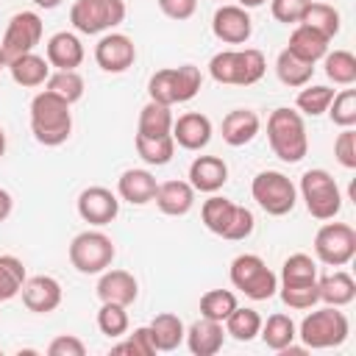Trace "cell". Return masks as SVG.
<instances>
[{"mask_svg": "<svg viewBox=\"0 0 356 356\" xmlns=\"http://www.w3.org/2000/svg\"><path fill=\"white\" fill-rule=\"evenodd\" d=\"M8 67V61H6V56H3V50H0V70H6Z\"/></svg>", "mask_w": 356, "mask_h": 356, "instance_id": "11a10c76", "label": "cell"}, {"mask_svg": "<svg viewBox=\"0 0 356 356\" xmlns=\"http://www.w3.org/2000/svg\"><path fill=\"white\" fill-rule=\"evenodd\" d=\"M83 353H86V345L75 334H58L47 345V356H83Z\"/></svg>", "mask_w": 356, "mask_h": 356, "instance_id": "c3c4849f", "label": "cell"}, {"mask_svg": "<svg viewBox=\"0 0 356 356\" xmlns=\"http://www.w3.org/2000/svg\"><path fill=\"white\" fill-rule=\"evenodd\" d=\"M328 117L339 128H353L356 125V89L337 92L331 106H328Z\"/></svg>", "mask_w": 356, "mask_h": 356, "instance_id": "7bdbcfd3", "label": "cell"}, {"mask_svg": "<svg viewBox=\"0 0 356 356\" xmlns=\"http://www.w3.org/2000/svg\"><path fill=\"white\" fill-rule=\"evenodd\" d=\"M261 128V120L250 108H234L222 117V142L231 147H245L248 142L256 139Z\"/></svg>", "mask_w": 356, "mask_h": 356, "instance_id": "d4e9b609", "label": "cell"}, {"mask_svg": "<svg viewBox=\"0 0 356 356\" xmlns=\"http://www.w3.org/2000/svg\"><path fill=\"white\" fill-rule=\"evenodd\" d=\"M156 189H159V181L153 178L150 170H142V167H131L117 178V197L131 206L150 203L156 197Z\"/></svg>", "mask_w": 356, "mask_h": 356, "instance_id": "44dd1931", "label": "cell"}, {"mask_svg": "<svg viewBox=\"0 0 356 356\" xmlns=\"http://www.w3.org/2000/svg\"><path fill=\"white\" fill-rule=\"evenodd\" d=\"M6 70H8L11 81L17 86H25V89H36L50 78V64L39 53H22V56L11 58Z\"/></svg>", "mask_w": 356, "mask_h": 356, "instance_id": "484cf974", "label": "cell"}, {"mask_svg": "<svg viewBox=\"0 0 356 356\" xmlns=\"http://www.w3.org/2000/svg\"><path fill=\"white\" fill-rule=\"evenodd\" d=\"M228 278L250 300H270L278 292V275L256 253H239L228 267Z\"/></svg>", "mask_w": 356, "mask_h": 356, "instance_id": "52a82bcc", "label": "cell"}, {"mask_svg": "<svg viewBox=\"0 0 356 356\" xmlns=\"http://www.w3.org/2000/svg\"><path fill=\"white\" fill-rule=\"evenodd\" d=\"M267 142L281 161L298 164L309 153V134H306L303 114L286 106L273 108L267 117Z\"/></svg>", "mask_w": 356, "mask_h": 356, "instance_id": "7a4b0ae2", "label": "cell"}, {"mask_svg": "<svg viewBox=\"0 0 356 356\" xmlns=\"http://www.w3.org/2000/svg\"><path fill=\"white\" fill-rule=\"evenodd\" d=\"M33 6H39V8H44V11H50V8H58L61 6V0H31Z\"/></svg>", "mask_w": 356, "mask_h": 356, "instance_id": "816d5d0a", "label": "cell"}, {"mask_svg": "<svg viewBox=\"0 0 356 356\" xmlns=\"http://www.w3.org/2000/svg\"><path fill=\"white\" fill-rule=\"evenodd\" d=\"M78 217L89 225H108L120 214V197L106 186H86L75 200Z\"/></svg>", "mask_w": 356, "mask_h": 356, "instance_id": "9a60e30c", "label": "cell"}, {"mask_svg": "<svg viewBox=\"0 0 356 356\" xmlns=\"http://www.w3.org/2000/svg\"><path fill=\"white\" fill-rule=\"evenodd\" d=\"M250 195L259 203V209L270 217H284L298 203V186L278 170H261L250 181Z\"/></svg>", "mask_w": 356, "mask_h": 356, "instance_id": "30bf717a", "label": "cell"}, {"mask_svg": "<svg viewBox=\"0 0 356 356\" xmlns=\"http://www.w3.org/2000/svg\"><path fill=\"white\" fill-rule=\"evenodd\" d=\"M125 0H75L70 8V22L78 33L95 36L108 33L125 19Z\"/></svg>", "mask_w": 356, "mask_h": 356, "instance_id": "8fae6325", "label": "cell"}, {"mask_svg": "<svg viewBox=\"0 0 356 356\" xmlns=\"http://www.w3.org/2000/svg\"><path fill=\"white\" fill-rule=\"evenodd\" d=\"M281 300L289 309H312L314 303H320L317 298V284H300V286H278Z\"/></svg>", "mask_w": 356, "mask_h": 356, "instance_id": "f6af8a7d", "label": "cell"}, {"mask_svg": "<svg viewBox=\"0 0 356 356\" xmlns=\"http://www.w3.org/2000/svg\"><path fill=\"white\" fill-rule=\"evenodd\" d=\"M348 334H350V323H348L345 312H339V306L314 309L298 325V337H300L303 348H312V350L337 348L348 339Z\"/></svg>", "mask_w": 356, "mask_h": 356, "instance_id": "8992f818", "label": "cell"}, {"mask_svg": "<svg viewBox=\"0 0 356 356\" xmlns=\"http://www.w3.org/2000/svg\"><path fill=\"white\" fill-rule=\"evenodd\" d=\"M111 353H131V356H153L156 353V345H153V337H150V328L147 325H139L134 328V334L125 339V342H117L111 348Z\"/></svg>", "mask_w": 356, "mask_h": 356, "instance_id": "ee69618b", "label": "cell"}, {"mask_svg": "<svg viewBox=\"0 0 356 356\" xmlns=\"http://www.w3.org/2000/svg\"><path fill=\"white\" fill-rule=\"evenodd\" d=\"M95 292L100 303H120L128 309L139 295V284L128 270H103Z\"/></svg>", "mask_w": 356, "mask_h": 356, "instance_id": "ffe728a7", "label": "cell"}, {"mask_svg": "<svg viewBox=\"0 0 356 356\" xmlns=\"http://www.w3.org/2000/svg\"><path fill=\"white\" fill-rule=\"evenodd\" d=\"M67 256H70V264L81 275H100L103 270L111 267V261L117 256V248H114L108 234H103L97 228H86V231L72 236Z\"/></svg>", "mask_w": 356, "mask_h": 356, "instance_id": "ba28073f", "label": "cell"}, {"mask_svg": "<svg viewBox=\"0 0 356 356\" xmlns=\"http://www.w3.org/2000/svg\"><path fill=\"white\" fill-rule=\"evenodd\" d=\"M323 67L328 81H334L337 86L356 83V56L350 50H328L323 56Z\"/></svg>", "mask_w": 356, "mask_h": 356, "instance_id": "8d00e7d4", "label": "cell"}, {"mask_svg": "<svg viewBox=\"0 0 356 356\" xmlns=\"http://www.w3.org/2000/svg\"><path fill=\"white\" fill-rule=\"evenodd\" d=\"M134 147L139 153V159L150 167H164L172 161V153H175V139L172 134H164V136H142L136 134L134 136Z\"/></svg>", "mask_w": 356, "mask_h": 356, "instance_id": "4dcf8cb0", "label": "cell"}, {"mask_svg": "<svg viewBox=\"0 0 356 356\" xmlns=\"http://www.w3.org/2000/svg\"><path fill=\"white\" fill-rule=\"evenodd\" d=\"M334 156L345 170H356V131L342 128V134L334 139Z\"/></svg>", "mask_w": 356, "mask_h": 356, "instance_id": "7dc6e473", "label": "cell"}, {"mask_svg": "<svg viewBox=\"0 0 356 356\" xmlns=\"http://www.w3.org/2000/svg\"><path fill=\"white\" fill-rule=\"evenodd\" d=\"M267 0H236V6H242V8H259V6H264Z\"/></svg>", "mask_w": 356, "mask_h": 356, "instance_id": "f5cc1de1", "label": "cell"}, {"mask_svg": "<svg viewBox=\"0 0 356 356\" xmlns=\"http://www.w3.org/2000/svg\"><path fill=\"white\" fill-rule=\"evenodd\" d=\"M236 306L239 303H236V295L231 289H209L200 298V317H209V320L222 323Z\"/></svg>", "mask_w": 356, "mask_h": 356, "instance_id": "60d3db41", "label": "cell"}, {"mask_svg": "<svg viewBox=\"0 0 356 356\" xmlns=\"http://www.w3.org/2000/svg\"><path fill=\"white\" fill-rule=\"evenodd\" d=\"M83 56H86V50L81 44L78 33H72V31H58L44 44V58L56 70H78L83 64Z\"/></svg>", "mask_w": 356, "mask_h": 356, "instance_id": "d6986e66", "label": "cell"}, {"mask_svg": "<svg viewBox=\"0 0 356 356\" xmlns=\"http://www.w3.org/2000/svg\"><path fill=\"white\" fill-rule=\"evenodd\" d=\"M42 33H44V22L36 11H17L8 19L3 42H0V50H3L6 61L17 58L22 53H33L36 44L42 42Z\"/></svg>", "mask_w": 356, "mask_h": 356, "instance_id": "4fadbf2b", "label": "cell"}, {"mask_svg": "<svg viewBox=\"0 0 356 356\" xmlns=\"http://www.w3.org/2000/svg\"><path fill=\"white\" fill-rule=\"evenodd\" d=\"M264 70H267L264 53L256 47L220 50L209 61V75L225 86H253L264 78Z\"/></svg>", "mask_w": 356, "mask_h": 356, "instance_id": "3957f363", "label": "cell"}, {"mask_svg": "<svg viewBox=\"0 0 356 356\" xmlns=\"http://www.w3.org/2000/svg\"><path fill=\"white\" fill-rule=\"evenodd\" d=\"M303 203H306V211L314 217V220H334L342 209V192L334 181V175L323 167H314V170H306L300 175V186H298Z\"/></svg>", "mask_w": 356, "mask_h": 356, "instance_id": "9c48e42d", "label": "cell"}, {"mask_svg": "<svg viewBox=\"0 0 356 356\" xmlns=\"http://www.w3.org/2000/svg\"><path fill=\"white\" fill-rule=\"evenodd\" d=\"M172 106L147 100L139 111V122H136V134L142 136H164L172 131Z\"/></svg>", "mask_w": 356, "mask_h": 356, "instance_id": "d6a6232c", "label": "cell"}, {"mask_svg": "<svg viewBox=\"0 0 356 356\" xmlns=\"http://www.w3.org/2000/svg\"><path fill=\"white\" fill-rule=\"evenodd\" d=\"M300 22L314 28L325 39H334L339 33V11L334 6H328V3H309V8L303 11Z\"/></svg>", "mask_w": 356, "mask_h": 356, "instance_id": "ab89813d", "label": "cell"}, {"mask_svg": "<svg viewBox=\"0 0 356 356\" xmlns=\"http://www.w3.org/2000/svg\"><path fill=\"white\" fill-rule=\"evenodd\" d=\"M44 89L53 92V95H58L61 100H67V103L72 106V103H78V100L83 97L86 83H83V78H81L78 70H56V72H50V78L44 81Z\"/></svg>", "mask_w": 356, "mask_h": 356, "instance_id": "74e56055", "label": "cell"}, {"mask_svg": "<svg viewBox=\"0 0 356 356\" xmlns=\"http://www.w3.org/2000/svg\"><path fill=\"white\" fill-rule=\"evenodd\" d=\"M211 33L225 44H245L253 33V19L242 6H220L211 17Z\"/></svg>", "mask_w": 356, "mask_h": 356, "instance_id": "2e32d148", "label": "cell"}, {"mask_svg": "<svg viewBox=\"0 0 356 356\" xmlns=\"http://www.w3.org/2000/svg\"><path fill=\"white\" fill-rule=\"evenodd\" d=\"M228 181V164L220 156H197L189 164V184L195 192L214 195L225 186Z\"/></svg>", "mask_w": 356, "mask_h": 356, "instance_id": "7402d4cb", "label": "cell"}, {"mask_svg": "<svg viewBox=\"0 0 356 356\" xmlns=\"http://www.w3.org/2000/svg\"><path fill=\"white\" fill-rule=\"evenodd\" d=\"M25 278H28V273H25L22 259H17L11 253H0V303L17 298L22 292Z\"/></svg>", "mask_w": 356, "mask_h": 356, "instance_id": "d590c367", "label": "cell"}, {"mask_svg": "<svg viewBox=\"0 0 356 356\" xmlns=\"http://www.w3.org/2000/svg\"><path fill=\"white\" fill-rule=\"evenodd\" d=\"M300 284H317V261L309 253H292L281 264L278 286H300Z\"/></svg>", "mask_w": 356, "mask_h": 356, "instance_id": "836d02e7", "label": "cell"}, {"mask_svg": "<svg viewBox=\"0 0 356 356\" xmlns=\"http://www.w3.org/2000/svg\"><path fill=\"white\" fill-rule=\"evenodd\" d=\"M95 61H97V67L103 72L120 75V72H125V70L134 67V61H136V44H134L131 36L117 33V31H108L95 44Z\"/></svg>", "mask_w": 356, "mask_h": 356, "instance_id": "5bb4252c", "label": "cell"}, {"mask_svg": "<svg viewBox=\"0 0 356 356\" xmlns=\"http://www.w3.org/2000/svg\"><path fill=\"white\" fill-rule=\"evenodd\" d=\"M128 325H131V320H128L125 306H120V303H100V312H97V328H100V334L117 339V337H122L128 331Z\"/></svg>", "mask_w": 356, "mask_h": 356, "instance_id": "b9f144b4", "label": "cell"}, {"mask_svg": "<svg viewBox=\"0 0 356 356\" xmlns=\"http://www.w3.org/2000/svg\"><path fill=\"white\" fill-rule=\"evenodd\" d=\"M275 75H278V81H281L284 86L300 89V86H306V83L312 81V75H314V64L298 58L295 53H289V50L284 47V50L278 53V58H275Z\"/></svg>", "mask_w": 356, "mask_h": 356, "instance_id": "1f68e13d", "label": "cell"}, {"mask_svg": "<svg viewBox=\"0 0 356 356\" xmlns=\"http://www.w3.org/2000/svg\"><path fill=\"white\" fill-rule=\"evenodd\" d=\"M156 206L167 217H184L195 206V189L189 181H164L156 189Z\"/></svg>", "mask_w": 356, "mask_h": 356, "instance_id": "cb8c5ba5", "label": "cell"}, {"mask_svg": "<svg viewBox=\"0 0 356 356\" xmlns=\"http://www.w3.org/2000/svg\"><path fill=\"white\" fill-rule=\"evenodd\" d=\"M200 220L211 234H217L228 242H242L256 228V220H253L250 209H245V206H239L228 197H220V195H211L209 200H203Z\"/></svg>", "mask_w": 356, "mask_h": 356, "instance_id": "277c9868", "label": "cell"}, {"mask_svg": "<svg viewBox=\"0 0 356 356\" xmlns=\"http://www.w3.org/2000/svg\"><path fill=\"white\" fill-rule=\"evenodd\" d=\"M312 0H270V11L284 25H298Z\"/></svg>", "mask_w": 356, "mask_h": 356, "instance_id": "bcb514c9", "label": "cell"}, {"mask_svg": "<svg viewBox=\"0 0 356 356\" xmlns=\"http://www.w3.org/2000/svg\"><path fill=\"white\" fill-rule=\"evenodd\" d=\"M314 256L328 267H345L356 256V231L348 222H325L314 234Z\"/></svg>", "mask_w": 356, "mask_h": 356, "instance_id": "7c38bea8", "label": "cell"}, {"mask_svg": "<svg viewBox=\"0 0 356 356\" xmlns=\"http://www.w3.org/2000/svg\"><path fill=\"white\" fill-rule=\"evenodd\" d=\"M156 3H159V8H161L164 17L178 19V22L189 19L197 11V0H156Z\"/></svg>", "mask_w": 356, "mask_h": 356, "instance_id": "681fc988", "label": "cell"}, {"mask_svg": "<svg viewBox=\"0 0 356 356\" xmlns=\"http://www.w3.org/2000/svg\"><path fill=\"white\" fill-rule=\"evenodd\" d=\"M334 89L331 86H323V83H306V86H300V92H298V97H295V106H298V111L300 114H306V117H320V114H325L328 111V106H331V100H334Z\"/></svg>", "mask_w": 356, "mask_h": 356, "instance_id": "f35d334b", "label": "cell"}, {"mask_svg": "<svg viewBox=\"0 0 356 356\" xmlns=\"http://www.w3.org/2000/svg\"><path fill=\"white\" fill-rule=\"evenodd\" d=\"M147 328H150V337H153L156 350H175V348L184 342V337H186L184 320H181L178 314H172V312L156 314V317L147 323Z\"/></svg>", "mask_w": 356, "mask_h": 356, "instance_id": "f1b7e54d", "label": "cell"}, {"mask_svg": "<svg viewBox=\"0 0 356 356\" xmlns=\"http://www.w3.org/2000/svg\"><path fill=\"white\" fill-rule=\"evenodd\" d=\"M317 298L325 303V306H348L353 303L356 298V281L350 273L345 270H334L323 278H317Z\"/></svg>", "mask_w": 356, "mask_h": 356, "instance_id": "83f0119b", "label": "cell"}, {"mask_svg": "<svg viewBox=\"0 0 356 356\" xmlns=\"http://www.w3.org/2000/svg\"><path fill=\"white\" fill-rule=\"evenodd\" d=\"M211 120L200 111H186L178 120H172V139L184 150H203L211 142Z\"/></svg>", "mask_w": 356, "mask_h": 356, "instance_id": "ac0fdd59", "label": "cell"}, {"mask_svg": "<svg viewBox=\"0 0 356 356\" xmlns=\"http://www.w3.org/2000/svg\"><path fill=\"white\" fill-rule=\"evenodd\" d=\"M259 337H261V342H264L270 350L281 353L284 348H289V345L295 342L298 325H295V320H292L289 314H281V312H278V314H270L267 320H261Z\"/></svg>", "mask_w": 356, "mask_h": 356, "instance_id": "f546056e", "label": "cell"}, {"mask_svg": "<svg viewBox=\"0 0 356 356\" xmlns=\"http://www.w3.org/2000/svg\"><path fill=\"white\" fill-rule=\"evenodd\" d=\"M184 342H186V348H189L195 356H214V353H220V348H222V342H225V328H222V323H217V320L200 317V320H195V323L186 328Z\"/></svg>", "mask_w": 356, "mask_h": 356, "instance_id": "603a6c76", "label": "cell"}, {"mask_svg": "<svg viewBox=\"0 0 356 356\" xmlns=\"http://www.w3.org/2000/svg\"><path fill=\"white\" fill-rule=\"evenodd\" d=\"M3 153H6V131L0 128V159H3Z\"/></svg>", "mask_w": 356, "mask_h": 356, "instance_id": "db71d44e", "label": "cell"}, {"mask_svg": "<svg viewBox=\"0 0 356 356\" xmlns=\"http://www.w3.org/2000/svg\"><path fill=\"white\" fill-rule=\"evenodd\" d=\"M225 334L236 342H250L259 337V328H261V314L250 306H236L225 320Z\"/></svg>", "mask_w": 356, "mask_h": 356, "instance_id": "e575fe53", "label": "cell"}, {"mask_svg": "<svg viewBox=\"0 0 356 356\" xmlns=\"http://www.w3.org/2000/svg\"><path fill=\"white\" fill-rule=\"evenodd\" d=\"M203 86L200 67L195 64H181V67H164L150 75L147 81V95L156 103L175 106V103H189Z\"/></svg>", "mask_w": 356, "mask_h": 356, "instance_id": "5b68a950", "label": "cell"}, {"mask_svg": "<svg viewBox=\"0 0 356 356\" xmlns=\"http://www.w3.org/2000/svg\"><path fill=\"white\" fill-rule=\"evenodd\" d=\"M328 44H331V39H325V36L317 33L314 28L298 22V25L292 28V33H289V44H286V50L295 53L298 58L309 61V64H317V61L328 53Z\"/></svg>", "mask_w": 356, "mask_h": 356, "instance_id": "4316f807", "label": "cell"}, {"mask_svg": "<svg viewBox=\"0 0 356 356\" xmlns=\"http://www.w3.org/2000/svg\"><path fill=\"white\" fill-rule=\"evenodd\" d=\"M11 209H14V197H11V192H6V189L0 186V222L8 220Z\"/></svg>", "mask_w": 356, "mask_h": 356, "instance_id": "f907efd6", "label": "cell"}, {"mask_svg": "<svg viewBox=\"0 0 356 356\" xmlns=\"http://www.w3.org/2000/svg\"><path fill=\"white\" fill-rule=\"evenodd\" d=\"M31 134L44 147H58L72 134V111L70 103L58 95L42 89L31 100Z\"/></svg>", "mask_w": 356, "mask_h": 356, "instance_id": "6da1fadb", "label": "cell"}, {"mask_svg": "<svg viewBox=\"0 0 356 356\" xmlns=\"http://www.w3.org/2000/svg\"><path fill=\"white\" fill-rule=\"evenodd\" d=\"M22 303L28 312L33 314H50L61 306V284L53 278V275H33V278H25L22 284Z\"/></svg>", "mask_w": 356, "mask_h": 356, "instance_id": "e0dca14e", "label": "cell"}]
</instances>
